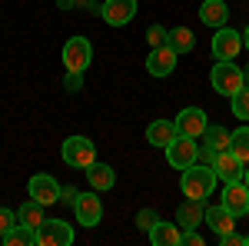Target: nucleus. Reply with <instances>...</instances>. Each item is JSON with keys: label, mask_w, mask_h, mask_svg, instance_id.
I'll list each match as a JSON object with an SVG mask.
<instances>
[{"label": "nucleus", "mask_w": 249, "mask_h": 246, "mask_svg": "<svg viewBox=\"0 0 249 246\" xmlns=\"http://www.w3.org/2000/svg\"><path fill=\"white\" fill-rule=\"evenodd\" d=\"M216 183H219L216 170H213L210 163H199V160H196L193 167H186L183 176H179V189H183V196H190V200H206V196H213Z\"/></svg>", "instance_id": "obj_1"}, {"label": "nucleus", "mask_w": 249, "mask_h": 246, "mask_svg": "<svg viewBox=\"0 0 249 246\" xmlns=\"http://www.w3.org/2000/svg\"><path fill=\"white\" fill-rule=\"evenodd\" d=\"M210 83L213 90L219 96H232L236 90H243V67H236L232 60H216L213 63V74H210Z\"/></svg>", "instance_id": "obj_2"}, {"label": "nucleus", "mask_w": 249, "mask_h": 246, "mask_svg": "<svg viewBox=\"0 0 249 246\" xmlns=\"http://www.w3.org/2000/svg\"><path fill=\"white\" fill-rule=\"evenodd\" d=\"M93 63V43L87 37H70L63 43V70H73V74H87Z\"/></svg>", "instance_id": "obj_3"}, {"label": "nucleus", "mask_w": 249, "mask_h": 246, "mask_svg": "<svg viewBox=\"0 0 249 246\" xmlns=\"http://www.w3.org/2000/svg\"><path fill=\"white\" fill-rule=\"evenodd\" d=\"M60 153H63V163H70V167H77V170H87L96 160V143L90 136H67L63 147H60Z\"/></svg>", "instance_id": "obj_4"}, {"label": "nucleus", "mask_w": 249, "mask_h": 246, "mask_svg": "<svg viewBox=\"0 0 249 246\" xmlns=\"http://www.w3.org/2000/svg\"><path fill=\"white\" fill-rule=\"evenodd\" d=\"M210 50H213V60H236L239 50H243V30H232L230 23L219 27V30L213 34Z\"/></svg>", "instance_id": "obj_5"}, {"label": "nucleus", "mask_w": 249, "mask_h": 246, "mask_svg": "<svg viewBox=\"0 0 249 246\" xmlns=\"http://www.w3.org/2000/svg\"><path fill=\"white\" fill-rule=\"evenodd\" d=\"M199 160V143L190 140V136H176L166 143V163H170L173 170H186Z\"/></svg>", "instance_id": "obj_6"}, {"label": "nucleus", "mask_w": 249, "mask_h": 246, "mask_svg": "<svg viewBox=\"0 0 249 246\" xmlns=\"http://www.w3.org/2000/svg\"><path fill=\"white\" fill-rule=\"evenodd\" d=\"M173 123H176V136L199 140L206 133V127H210V116H206V110H199V107H183Z\"/></svg>", "instance_id": "obj_7"}, {"label": "nucleus", "mask_w": 249, "mask_h": 246, "mask_svg": "<svg viewBox=\"0 0 249 246\" xmlns=\"http://www.w3.org/2000/svg\"><path fill=\"white\" fill-rule=\"evenodd\" d=\"M73 213H77V223H80V227H87V229L100 227V220H103V203H100L96 189L77 193V200H73Z\"/></svg>", "instance_id": "obj_8"}, {"label": "nucleus", "mask_w": 249, "mask_h": 246, "mask_svg": "<svg viewBox=\"0 0 249 246\" xmlns=\"http://www.w3.org/2000/svg\"><path fill=\"white\" fill-rule=\"evenodd\" d=\"M60 183L50 176V173H37V176H30V183H27V193H30V200H37L43 207H53L60 203Z\"/></svg>", "instance_id": "obj_9"}, {"label": "nucleus", "mask_w": 249, "mask_h": 246, "mask_svg": "<svg viewBox=\"0 0 249 246\" xmlns=\"http://www.w3.org/2000/svg\"><path fill=\"white\" fill-rule=\"evenodd\" d=\"M73 243V229L63 220H43L37 229V246H70Z\"/></svg>", "instance_id": "obj_10"}, {"label": "nucleus", "mask_w": 249, "mask_h": 246, "mask_svg": "<svg viewBox=\"0 0 249 246\" xmlns=\"http://www.w3.org/2000/svg\"><path fill=\"white\" fill-rule=\"evenodd\" d=\"M100 17L110 27H126L136 17V0H103L100 3Z\"/></svg>", "instance_id": "obj_11"}, {"label": "nucleus", "mask_w": 249, "mask_h": 246, "mask_svg": "<svg viewBox=\"0 0 249 246\" xmlns=\"http://www.w3.org/2000/svg\"><path fill=\"white\" fill-rule=\"evenodd\" d=\"M176 60H179V54L173 50L170 43L153 47L150 57H146V74H150V76H170L173 70H176Z\"/></svg>", "instance_id": "obj_12"}, {"label": "nucleus", "mask_w": 249, "mask_h": 246, "mask_svg": "<svg viewBox=\"0 0 249 246\" xmlns=\"http://www.w3.org/2000/svg\"><path fill=\"white\" fill-rule=\"evenodd\" d=\"M223 207L230 209L232 216H246L249 213V187L243 180H232L223 187Z\"/></svg>", "instance_id": "obj_13"}, {"label": "nucleus", "mask_w": 249, "mask_h": 246, "mask_svg": "<svg viewBox=\"0 0 249 246\" xmlns=\"http://www.w3.org/2000/svg\"><path fill=\"white\" fill-rule=\"evenodd\" d=\"M213 170L216 176L223 180V183H232V180H243V173H246V163L236 156L232 150H223L216 153V160H213Z\"/></svg>", "instance_id": "obj_14"}, {"label": "nucleus", "mask_w": 249, "mask_h": 246, "mask_svg": "<svg viewBox=\"0 0 249 246\" xmlns=\"http://www.w3.org/2000/svg\"><path fill=\"white\" fill-rule=\"evenodd\" d=\"M87 183H90V189H96V193H110V189L116 187V170L110 167V163H100V160H93L90 167H87Z\"/></svg>", "instance_id": "obj_15"}, {"label": "nucleus", "mask_w": 249, "mask_h": 246, "mask_svg": "<svg viewBox=\"0 0 249 246\" xmlns=\"http://www.w3.org/2000/svg\"><path fill=\"white\" fill-rule=\"evenodd\" d=\"M203 220H206V200H190L186 196V203H179V209H176L179 229H196Z\"/></svg>", "instance_id": "obj_16"}, {"label": "nucleus", "mask_w": 249, "mask_h": 246, "mask_svg": "<svg viewBox=\"0 0 249 246\" xmlns=\"http://www.w3.org/2000/svg\"><path fill=\"white\" fill-rule=\"evenodd\" d=\"M203 223H206V227L216 233V240H219V236H226V233L236 229V216H232L223 203H216V207H206V220H203Z\"/></svg>", "instance_id": "obj_17"}, {"label": "nucleus", "mask_w": 249, "mask_h": 246, "mask_svg": "<svg viewBox=\"0 0 249 246\" xmlns=\"http://www.w3.org/2000/svg\"><path fill=\"white\" fill-rule=\"evenodd\" d=\"M146 236H150L153 246H179L183 243V229H179V223H170V220H160Z\"/></svg>", "instance_id": "obj_18"}, {"label": "nucleus", "mask_w": 249, "mask_h": 246, "mask_svg": "<svg viewBox=\"0 0 249 246\" xmlns=\"http://www.w3.org/2000/svg\"><path fill=\"white\" fill-rule=\"evenodd\" d=\"M199 20H203L206 27H213V30H219V27H226V20H230V7H226L223 0H203Z\"/></svg>", "instance_id": "obj_19"}, {"label": "nucleus", "mask_w": 249, "mask_h": 246, "mask_svg": "<svg viewBox=\"0 0 249 246\" xmlns=\"http://www.w3.org/2000/svg\"><path fill=\"white\" fill-rule=\"evenodd\" d=\"M170 140H176V123H170V120H153V123L146 127V143L166 150Z\"/></svg>", "instance_id": "obj_20"}, {"label": "nucleus", "mask_w": 249, "mask_h": 246, "mask_svg": "<svg viewBox=\"0 0 249 246\" xmlns=\"http://www.w3.org/2000/svg\"><path fill=\"white\" fill-rule=\"evenodd\" d=\"M0 240H3V246H37V229L17 220V223L7 229V233H3Z\"/></svg>", "instance_id": "obj_21"}, {"label": "nucleus", "mask_w": 249, "mask_h": 246, "mask_svg": "<svg viewBox=\"0 0 249 246\" xmlns=\"http://www.w3.org/2000/svg\"><path fill=\"white\" fill-rule=\"evenodd\" d=\"M166 43H170L176 54H190L193 47H196V34H193L190 27H173V30H170V40H166Z\"/></svg>", "instance_id": "obj_22"}, {"label": "nucleus", "mask_w": 249, "mask_h": 246, "mask_svg": "<svg viewBox=\"0 0 249 246\" xmlns=\"http://www.w3.org/2000/svg\"><path fill=\"white\" fill-rule=\"evenodd\" d=\"M230 136H232L230 130H223V127H216V123H210V127H206V133H203L199 140H203L206 147H213L216 153H223V150H230Z\"/></svg>", "instance_id": "obj_23"}, {"label": "nucleus", "mask_w": 249, "mask_h": 246, "mask_svg": "<svg viewBox=\"0 0 249 246\" xmlns=\"http://www.w3.org/2000/svg\"><path fill=\"white\" fill-rule=\"evenodd\" d=\"M17 220H20V223H27V227H34V229H40V223L47 220V216H43V203L27 200V203L17 209Z\"/></svg>", "instance_id": "obj_24"}, {"label": "nucleus", "mask_w": 249, "mask_h": 246, "mask_svg": "<svg viewBox=\"0 0 249 246\" xmlns=\"http://www.w3.org/2000/svg\"><path fill=\"white\" fill-rule=\"evenodd\" d=\"M230 150L243 160V163H249V127H239V130H232L230 136Z\"/></svg>", "instance_id": "obj_25"}, {"label": "nucleus", "mask_w": 249, "mask_h": 246, "mask_svg": "<svg viewBox=\"0 0 249 246\" xmlns=\"http://www.w3.org/2000/svg\"><path fill=\"white\" fill-rule=\"evenodd\" d=\"M230 107H232V116L249 120V87H243V90H236V94L230 96Z\"/></svg>", "instance_id": "obj_26"}, {"label": "nucleus", "mask_w": 249, "mask_h": 246, "mask_svg": "<svg viewBox=\"0 0 249 246\" xmlns=\"http://www.w3.org/2000/svg\"><path fill=\"white\" fill-rule=\"evenodd\" d=\"M156 223H160V213H156L153 207H143L140 213H136V227H140V229H146V233H150Z\"/></svg>", "instance_id": "obj_27"}, {"label": "nucleus", "mask_w": 249, "mask_h": 246, "mask_svg": "<svg viewBox=\"0 0 249 246\" xmlns=\"http://www.w3.org/2000/svg\"><path fill=\"white\" fill-rule=\"evenodd\" d=\"M166 40H170V30H166L163 23H153V27L146 30V43H150V50H153V47H163Z\"/></svg>", "instance_id": "obj_28"}, {"label": "nucleus", "mask_w": 249, "mask_h": 246, "mask_svg": "<svg viewBox=\"0 0 249 246\" xmlns=\"http://www.w3.org/2000/svg\"><path fill=\"white\" fill-rule=\"evenodd\" d=\"M63 90H70V94L83 90V74H73V70H67V74H63Z\"/></svg>", "instance_id": "obj_29"}, {"label": "nucleus", "mask_w": 249, "mask_h": 246, "mask_svg": "<svg viewBox=\"0 0 249 246\" xmlns=\"http://www.w3.org/2000/svg\"><path fill=\"white\" fill-rule=\"evenodd\" d=\"M17 223V209H7V207H0V236L7 233V229Z\"/></svg>", "instance_id": "obj_30"}, {"label": "nucleus", "mask_w": 249, "mask_h": 246, "mask_svg": "<svg viewBox=\"0 0 249 246\" xmlns=\"http://www.w3.org/2000/svg\"><path fill=\"white\" fill-rule=\"evenodd\" d=\"M219 243L223 246H246V236H239V233L232 229V233H226V236H219Z\"/></svg>", "instance_id": "obj_31"}, {"label": "nucleus", "mask_w": 249, "mask_h": 246, "mask_svg": "<svg viewBox=\"0 0 249 246\" xmlns=\"http://www.w3.org/2000/svg\"><path fill=\"white\" fill-rule=\"evenodd\" d=\"M179 246H203V236L196 229H183V243Z\"/></svg>", "instance_id": "obj_32"}, {"label": "nucleus", "mask_w": 249, "mask_h": 246, "mask_svg": "<svg viewBox=\"0 0 249 246\" xmlns=\"http://www.w3.org/2000/svg\"><path fill=\"white\" fill-rule=\"evenodd\" d=\"M73 10H93V14H100V3L96 0H73Z\"/></svg>", "instance_id": "obj_33"}, {"label": "nucleus", "mask_w": 249, "mask_h": 246, "mask_svg": "<svg viewBox=\"0 0 249 246\" xmlns=\"http://www.w3.org/2000/svg\"><path fill=\"white\" fill-rule=\"evenodd\" d=\"M213 160H216V150L203 143V147H199V163H210V167H213Z\"/></svg>", "instance_id": "obj_34"}, {"label": "nucleus", "mask_w": 249, "mask_h": 246, "mask_svg": "<svg viewBox=\"0 0 249 246\" xmlns=\"http://www.w3.org/2000/svg\"><path fill=\"white\" fill-rule=\"evenodd\" d=\"M60 200H63V203H73V200H77V189H73V187H63V189H60Z\"/></svg>", "instance_id": "obj_35"}, {"label": "nucleus", "mask_w": 249, "mask_h": 246, "mask_svg": "<svg viewBox=\"0 0 249 246\" xmlns=\"http://www.w3.org/2000/svg\"><path fill=\"white\" fill-rule=\"evenodd\" d=\"M57 10H73V0H57Z\"/></svg>", "instance_id": "obj_36"}, {"label": "nucleus", "mask_w": 249, "mask_h": 246, "mask_svg": "<svg viewBox=\"0 0 249 246\" xmlns=\"http://www.w3.org/2000/svg\"><path fill=\"white\" fill-rule=\"evenodd\" d=\"M243 47H246V50H249V23H246V27H243Z\"/></svg>", "instance_id": "obj_37"}, {"label": "nucleus", "mask_w": 249, "mask_h": 246, "mask_svg": "<svg viewBox=\"0 0 249 246\" xmlns=\"http://www.w3.org/2000/svg\"><path fill=\"white\" fill-rule=\"evenodd\" d=\"M243 83L249 87V67H243Z\"/></svg>", "instance_id": "obj_38"}, {"label": "nucleus", "mask_w": 249, "mask_h": 246, "mask_svg": "<svg viewBox=\"0 0 249 246\" xmlns=\"http://www.w3.org/2000/svg\"><path fill=\"white\" fill-rule=\"evenodd\" d=\"M243 183L249 187V163H246V173H243Z\"/></svg>", "instance_id": "obj_39"}, {"label": "nucleus", "mask_w": 249, "mask_h": 246, "mask_svg": "<svg viewBox=\"0 0 249 246\" xmlns=\"http://www.w3.org/2000/svg\"><path fill=\"white\" fill-rule=\"evenodd\" d=\"M246 246H249V236H246Z\"/></svg>", "instance_id": "obj_40"}]
</instances>
